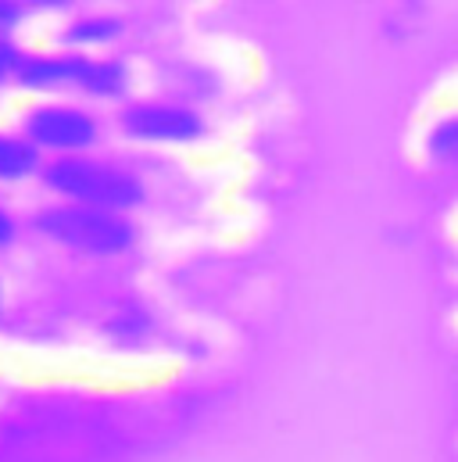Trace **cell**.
<instances>
[{
  "instance_id": "10",
  "label": "cell",
  "mask_w": 458,
  "mask_h": 462,
  "mask_svg": "<svg viewBox=\"0 0 458 462\" xmlns=\"http://www.w3.org/2000/svg\"><path fill=\"white\" fill-rule=\"evenodd\" d=\"M14 69H18V58H14V51L0 43V79H4L7 72H14Z\"/></svg>"
},
{
  "instance_id": "13",
  "label": "cell",
  "mask_w": 458,
  "mask_h": 462,
  "mask_svg": "<svg viewBox=\"0 0 458 462\" xmlns=\"http://www.w3.org/2000/svg\"><path fill=\"white\" fill-rule=\"evenodd\" d=\"M0 309H4V287H0Z\"/></svg>"
},
{
  "instance_id": "1",
  "label": "cell",
  "mask_w": 458,
  "mask_h": 462,
  "mask_svg": "<svg viewBox=\"0 0 458 462\" xmlns=\"http://www.w3.org/2000/svg\"><path fill=\"white\" fill-rule=\"evenodd\" d=\"M36 230L50 236L54 244L79 251V254H94V258H114L122 251L133 247L136 226L112 208H97V205H58L36 216Z\"/></svg>"
},
{
  "instance_id": "9",
  "label": "cell",
  "mask_w": 458,
  "mask_h": 462,
  "mask_svg": "<svg viewBox=\"0 0 458 462\" xmlns=\"http://www.w3.org/2000/svg\"><path fill=\"white\" fill-rule=\"evenodd\" d=\"M14 236H18V226H14V219L0 208V247H7V244H14Z\"/></svg>"
},
{
  "instance_id": "3",
  "label": "cell",
  "mask_w": 458,
  "mask_h": 462,
  "mask_svg": "<svg viewBox=\"0 0 458 462\" xmlns=\"http://www.w3.org/2000/svg\"><path fill=\"white\" fill-rule=\"evenodd\" d=\"M14 76L25 87H61V83H76L90 94H105L112 97L122 90L125 76L114 61H87V58H32V61H18Z\"/></svg>"
},
{
  "instance_id": "8",
  "label": "cell",
  "mask_w": 458,
  "mask_h": 462,
  "mask_svg": "<svg viewBox=\"0 0 458 462\" xmlns=\"http://www.w3.org/2000/svg\"><path fill=\"white\" fill-rule=\"evenodd\" d=\"M114 32H118V22H112V18H90V22L72 25L69 29V40H76V43H97V40H112Z\"/></svg>"
},
{
  "instance_id": "2",
  "label": "cell",
  "mask_w": 458,
  "mask_h": 462,
  "mask_svg": "<svg viewBox=\"0 0 458 462\" xmlns=\"http://www.w3.org/2000/svg\"><path fill=\"white\" fill-rule=\"evenodd\" d=\"M43 180L54 194H61L69 201L97 205V208H112V212L136 208L143 201V187L133 172L114 169L108 162L83 158V154H65L58 162H50L43 169Z\"/></svg>"
},
{
  "instance_id": "11",
  "label": "cell",
  "mask_w": 458,
  "mask_h": 462,
  "mask_svg": "<svg viewBox=\"0 0 458 462\" xmlns=\"http://www.w3.org/2000/svg\"><path fill=\"white\" fill-rule=\"evenodd\" d=\"M18 18V4L14 0H0V25H11Z\"/></svg>"
},
{
  "instance_id": "5",
  "label": "cell",
  "mask_w": 458,
  "mask_h": 462,
  "mask_svg": "<svg viewBox=\"0 0 458 462\" xmlns=\"http://www.w3.org/2000/svg\"><path fill=\"white\" fill-rule=\"evenodd\" d=\"M122 129L147 143H194L205 122L176 105H133L122 112Z\"/></svg>"
},
{
  "instance_id": "7",
  "label": "cell",
  "mask_w": 458,
  "mask_h": 462,
  "mask_svg": "<svg viewBox=\"0 0 458 462\" xmlns=\"http://www.w3.org/2000/svg\"><path fill=\"white\" fill-rule=\"evenodd\" d=\"M426 147H430V154H434L437 162L458 165V116L437 122L434 133H430V140H426Z\"/></svg>"
},
{
  "instance_id": "12",
  "label": "cell",
  "mask_w": 458,
  "mask_h": 462,
  "mask_svg": "<svg viewBox=\"0 0 458 462\" xmlns=\"http://www.w3.org/2000/svg\"><path fill=\"white\" fill-rule=\"evenodd\" d=\"M32 4H43V7H58V4H65V0H32Z\"/></svg>"
},
{
  "instance_id": "4",
  "label": "cell",
  "mask_w": 458,
  "mask_h": 462,
  "mask_svg": "<svg viewBox=\"0 0 458 462\" xmlns=\"http://www.w3.org/2000/svg\"><path fill=\"white\" fill-rule=\"evenodd\" d=\"M25 133L36 147H50V151H65V154H76V151H87L94 140H97V122L79 112V108H61V105H50V108H36L25 118Z\"/></svg>"
},
{
  "instance_id": "6",
  "label": "cell",
  "mask_w": 458,
  "mask_h": 462,
  "mask_svg": "<svg viewBox=\"0 0 458 462\" xmlns=\"http://www.w3.org/2000/svg\"><path fill=\"white\" fill-rule=\"evenodd\" d=\"M40 169V147L0 133V183H22Z\"/></svg>"
}]
</instances>
